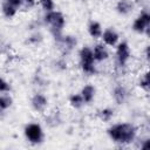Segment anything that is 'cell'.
<instances>
[{"instance_id": "obj_19", "label": "cell", "mask_w": 150, "mask_h": 150, "mask_svg": "<svg viewBox=\"0 0 150 150\" xmlns=\"http://www.w3.org/2000/svg\"><path fill=\"white\" fill-rule=\"evenodd\" d=\"M139 86L145 90L148 91L149 90V87H150V80H149V73H145L143 79H141V82H139Z\"/></svg>"}, {"instance_id": "obj_7", "label": "cell", "mask_w": 150, "mask_h": 150, "mask_svg": "<svg viewBox=\"0 0 150 150\" xmlns=\"http://www.w3.org/2000/svg\"><path fill=\"white\" fill-rule=\"evenodd\" d=\"M101 38H102V40H103V42L105 45L111 46V47L115 46L118 42V34L114 29H111V28H108L104 32H102Z\"/></svg>"}, {"instance_id": "obj_8", "label": "cell", "mask_w": 150, "mask_h": 150, "mask_svg": "<svg viewBox=\"0 0 150 150\" xmlns=\"http://www.w3.org/2000/svg\"><path fill=\"white\" fill-rule=\"evenodd\" d=\"M47 103H48L47 97L42 94H35L32 98V105L38 111H42L47 107Z\"/></svg>"}, {"instance_id": "obj_10", "label": "cell", "mask_w": 150, "mask_h": 150, "mask_svg": "<svg viewBox=\"0 0 150 150\" xmlns=\"http://www.w3.org/2000/svg\"><path fill=\"white\" fill-rule=\"evenodd\" d=\"M81 96H82L84 103H90L94 100V96H95V88L91 84L84 86L81 90Z\"/></svg>"}, {"instance_id": "obj_1", "label": "cell", "mask_w": 150, "mask_h": 150, "mask_svg": "<svg viewBox=\"0 0 150 150\" xmlns=\"http://www.w3.org/2000/svg\"><path fill=\"white\" fill-rule=\"evenodd\" d=\"M136 132H137V130H136L135 125H132L130 123H118L108 129L109 137L114 142L121 143V144L131 143L136 137Z\"/></svg>"}, {"instance_id": "obj_9", "label": "cell", "mask_w": 150, "mask_h": 150, "mask_svg": "<svg viewBox=\"0 0 150 150\" xmlns=\"http://www.w3.org/2000/svg\"><path fill=\"white\" fill-rule=\"evenodd\" d=\"M93 55H94V60H95V61H98V62L107 60L108 56H109L107 48H105L103 45H100V43L94 47V49H93Z\"/></svg>"}, {"instance_id": "obj_14", "label": "cell", "mask_w": 150, "mask_h": 150, "mask_svg": "<svg viewBox=\"0 0 150 150\" xmlns=\"http://www.w3.org/2000/svg\"><path fill=\"white\" fill-rule=\"evenodd\" d=\"M125 94L127 93H125V89L123 87H121V86L116 87L115 90H114V97H115L116 102L117 103H122L124 101V98H125Z\"/></svg>"}, {"instance_id": "obj_2", "label": "cell", "mask_w": 150, "mask_h": 150, "mask_svg": "<svg viewBox=\"0 0 150 150\" xmlns=\"http://www.w3.org/2000/svg\"><path fill=\"white\" fill-rule=\"evenodd\" d=\"M80 60H81V67L82 70L86 74H95L96 73V68L94 66V55H93V49H90L89 47H83L80 50Z\"/></svg>"}, {"instance_id": "obj_20", "label": "cell", "mask_w": 150, "mask_h": 150, "mask_svg": "<svg viewBox=\"0 0 150 150\" xmlns=\"http://www.w3.org/2000/svg\"><path fill=\"white\" fill-rule=\"evenodd\" d=\"M11 86L8 84L7 81H5L2 77H0V93H7L9 91Z\"/></svg>"}, {"instance_id": "obj_18", "label": "cell", "mask_w": 150, "mask_h": 150, "mask_svg": "<svg viewBox=\"0 0 150 150\" xmlns=\"http://www.w3.org/2000/svg\"><path fill=\"white\" fill-rule=\"evenodd\" d=\"M40 5L42 6V8L47 12H50V11H54V7H55V4L53 0H40Z\"/></svg>"}, {"instance_id": "obj_16", "label": "cell", "mask_w": 150, "mask_h": 150, "mask_svg": "<svg viewBox=\"0 0 150 150\" xmlns=\"http://www.w3.org/2000/svg\"><path fill=\"white\" fill-rule=\"evenodd\" d=\"M12 105V98L8 95H1L0 96V111L7 110Z\"/></svg>"}, {"instance_id": "obj_13", "label": "cell", "mask_w": 150, "mask_h": 150, "mask_svg": "<svg viewBox=\"0 0 150 150\" xmlns=\"http://www.w3.org/2000/svg\"><path fill=\"white\" fill-rule=\"evenodd\" d=\"M16 8H14L13 6H11L9 4H7L6 1L2 4V14L6 18H13L16 14Z\"/></svg>"}, {"instance_id": "obj_5", "label": "cell", "mask_w": 150, "mask_h": 150, "mask_svg": "<svg viewBox=\"0 0 150 150\" xmlns=\"http://www.w3.org/2000/svg\"><path fill=\"white\" fill-rule=\"evenodd\" d=\"M150 25V15L148 12H143L135 21L132 25V29L137 33H144L145 30L148 32Z\"/></svg>"}, {"instance_id": "obj_21", "label": "cell", "mask_w": 150, "mask_h": 150, "mask_svg": "<svg viewBox=\"0 0 150 150\" xmlns=\"http://www.w3.org/2000/svg\"><path fill=\"white\" fill-rule=\"evenodd\" d=\"M6 2L9 4L11 6H13L16 9H19L23 5V0H6Z\"/></svg>"}, {"instance_id": "obj_22", "label": "cell", "mask_w": 150, "mask_h": 150, "mask_svg": "<svg viewBox=\"0 0 150 150\" xmlns=\"http://www.w3.org/2000/svg\"><path fill=\"white\" fill-rule=\"evenodd\" d=\"M23 5L27 7V8H32L34 5H35V0H23ZM22 5V6H23Z\"/></svg>"}, {"instance_id": "obj_4", "label": "cell", "mask_w": 150, "mask_h": 150, "mask_svg": "<svg viewBox=\"0 0 150 150\" xmlns=\"http://www.w3.org/2000/svg\"><path fill=\"white\" fill-rule=\"evenodd\" d=\"M25 136L30 143H40L43 139V131L40 124L38 123H29L25 128Z\"/></svg>"}, {"instance_id": "obj_3", "label": "cell", "mask_w": 150, "mask_h": 150, "mask_svg": "<svg viewBox=\"0 0 150 150\" xmlns=\"http://www.w3.org/2000/svg\"><path fill=\"white\" fill-rule=\"evenodd\" d=\"M45 21L52 27L53 32H55V33H60L62 30V28L64 27V23H66L63 14L57 12V11L47 12V14L45 16Z\"/></svg>"}, {"instance_id": "obj_6", "label": "cell", "mask_w": 150, "mask_h": 150, "mask_svg": "<svg viewBox=\"0 0 150 150\" xmlns=\"http://www.w3.org/2000/svg\"><path fill=\"white\" fill-rule=\"evenodd\" d=\"M116 56L120 66H124L130 59V48L127 42H121L116 48Z\"/></svg>"}, {"instance_id": "obj_12", "label": "cell", "mask_w": 150, "mask_h": 150, "mask_svg": "<svg viewBox=\"0 0 150 150\" xmlns=\"http://www.w3.org/2000/svg\"><path fill=\"white\" fill-rule=\"evenodd\" d=\"M116 9L120 14H128L132 9V4L129 0H120L116 5Z\"/></svg>"}, {"instance_id": "obj_15", "label": "cell", "mask_w": 150, "mask_h": 150, "mask_svg": "<svg viewBox=\"0 0 150 150\" xmlns=\"http://www.w3.org/2000/svg\"><path fill=\"white\" fill-rule=\"evenodd\" d=\"M69 103L75 108H80L84 102H83V98H82L81 94H74L69 97Z\"/></svg>"}, {"instance_id": "obj_11", "label": "cell", "mask_w": 150, "mask_h": 150, "mask_svg": "<svg viewBox=\"0 0 150 150\" xmlns=\"http://www.w3.org/2000/svg\"><path fill=\"white\" fill-rule=\"evenodd\" d=\"M88 32H89V34H90L91 38L98 39V38H101L103 30H102V26L97 21H91L90 25H89V27H88Z\"/></svg>"}, {"instance_id": "obj_17", "label": "cell", "mask_w": 150, "mask_h": 150, "mask_svg": "<svg viewBox=\"0 0 150 150\" xmlns=\"http://www.w3.org/2000/svg\"><path fill=\"white\" fill-rule=\"evenodd\" d=\"M112 115H114V111H112L111 109H109V108H105V109L101 110V112H100L101 120H102V121H105V122L110 121V118L112 117Z\"/></svg>"}]
</instances>
